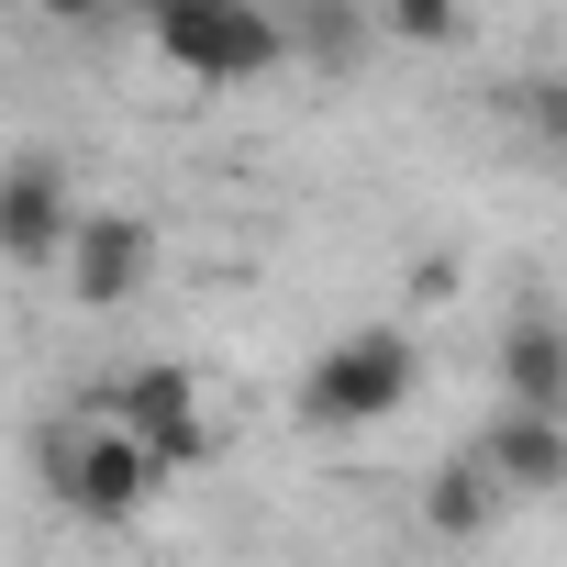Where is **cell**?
I'll return each instance as SVG.
<instances>
[{
	"label": "cell",
	"instance_id": "obj_1",
	"mask_svg": "<svg viewBox=\"0 0 567 567\" xmlns=\"http://www.w3.org/2000/svg\"><path fill=\"white\" fill-rule=\"evenodd\" d=\"M412 390H423V346L401 334V323H357V334H334L312 368H301V390H290V423L301 434H379V423H401L412 412Z\"/></svg>",
	"mask_w": 567,
	"mask_h": 567
},
{
	"label": "cell",
	"instance_id": "obj_2",
	"mask_svg": "<svg viewBox=\"0 0 567 567\" xmlns=\"http://www.w3.org/2000/svg\"><path fill=\"white\" fill-rule=\"evenodd\" d=\"M145 34L189 90H256L278 68H301L278 0H145Z\"/></svg>",
	"mask_w": 567,
	"mask_h": 567
},
{
	"label": "cell",
	"instance_id": "obj_3",
	"mask_svg": "<svg viewBox=\"0 0 567 567\" xmlns=\"http://www.w3.org/2000/svg\"><path fill=\"white\" fill-rule=\"evenodd\" d=\"M45 478H56V501H68L90 534L145 523V512H156V489H167V467H156L112 412H68V423L45 434Z\"/></svg>",
	"mask_w": 567,
	"mask_h": 567
},
{
	"label": "cell",
	"instance_id": "obj_4",
	"mask_svg": "<svg viewBox=\"0 0 567 567\" xmlns=\"http://www.w3.org/2000/svg\"><path fill=\"white\" fill-rule=\"evenodd\" d=\"M101 412L178 478V467H200V445H212V401H200V379L178 368V357H145V368H123L112 390H101Z\"/></svg>",
	"mask_w": 567,
	"mask_h": 567
},
{
	"label": "cell",
	"instance_id": "obj_5",
	"mask_svg": "<svg viewBox=\"0 0 567 567\" xmlns=\"http://www.w3.org/2000/svg\"><path fill=\"white\" fill-rule=\"evenodd\" d=\"M56 278H68V301H79V312H123L145 278H156V223L101 200V212L79 223V245H68V267H56Z\"/></svg>",
	"mask_w": 567,
	"mask_h": 567
},
{
	"label": "cell",
	"instance_id": "obj_6",
	"mask_svg": "<svg viewBox=\"0 0 567 567\" xmlns=\"http://www.w3.org/2000/svg\"><path fill=\"white\" fill-rule=\"evenodd\" d=\"M79 223L90 212L56 178V156H12V178H0V256H12V267H68Z\"/></svg>",
	"mask_w": 567,
	"mask_h": 567
},
{
	"label": "cell",
	"instance_id": "obj_7",
	"mask_svg": "<svg viewBox=\"0 0 567 567\" xmlns=\"http://www.w3.org/2000/svg\"><path fill=\"white\" fill-rule=\"evenodd\" d=\"M489 368H501V412H556L567 423V323L556 312H512Z\"/></svg>",
	"mask_w": 567,
	"mask_h": 567
},
{
	"label": "cell",
	"instance_id": "obj_8",
	"mask_svg": "<svg viewBox=\"0 0 567 567\" xmlns=\"http://www.w3.org/2000/svg\"><path fill=\"white\" fill-rule=\"evenodd\" d=\"M478 456H489V478L512 489V512H523V501H556V489H567V423H556V412H489Z\"/></svg>",
	"mask_w": 567,
	"mask_h": 567
},
{
	"label": "cell",
	"instance_id": "obj_9",
	"mask_svg": "<svg viewBox=\"0 0 567 567\" xmlns=\"http://www.w3.org/2000/svg\"><path fill=\"white\" fill-rule=\"evenodd\" d=\"M501 512H512V489L489 478V456H478V445H467V456H445V467L423 478V523H434L445 545H467V534H489Z\"/></svg>",
	"mask_w": 567,
	"mask_h": 567
},
{
	"label": "cell",
	"instance_id": "obj_10",
	"mask_svg": "<svg viewBox=\"0 0 567 567\" xmlns=\"http://www.w3.org/2000/svg\"><path fill=\"white\" fill-rule=\"evenodd\" d=\"M278 12H290V56L301 68H357V45L379 34V12H368V0H278Z\"/></svg>",
	"mask_w": 567,
	"mask_h": 567
},
{
	"label": "cell",
	"instance_id": "obj_11",
	"mask_svg": "<svg viewBox=\"0 0 567 567\" xmlns=\"http://www.w3.org/2000/svg\"><path fill=\"white\" fill-rule=\"evenodd\" d=\"M512 112H523L534 156H545V167H567V68H534V79L512 90Z\"/></svg>",
	"mask_w": 567,
	"mask_h": 567
},
{
	"label": "cell",
	"instance_id": "obj_12",
	"mask_svg": "<svg viewBox=\"0 0 567 567\" xmlns=\"http://www.w3.org/2000/svg\"><path fill=\"white\" fill-rule=\"evenodd\" d=\"M390 45H456L467 34V0H368Z\"/></svg>",
	"mask_w": 567,
	"mask_h": 567
}]
</instances>
